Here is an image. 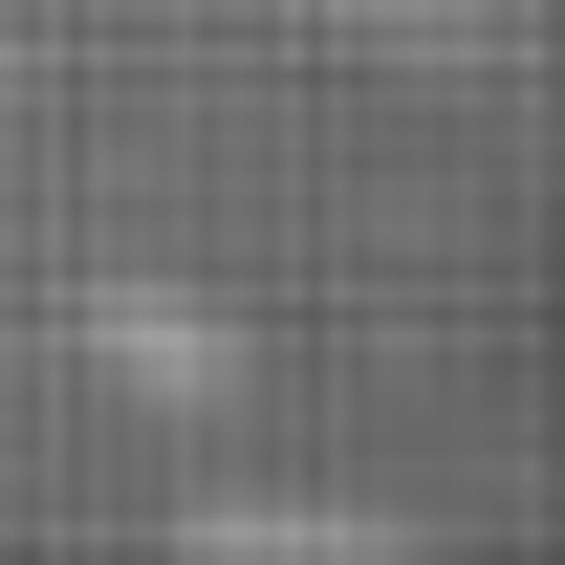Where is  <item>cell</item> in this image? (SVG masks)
Here are the masks:
<instances>
[{
  "label": "cell",
  "instance_id": "cell-1",
  "mask_svg": "<svg viewBox=\"0 0 565 565\" xmlns=\"http://www.w3.org/2000/svg\"><path fill=\"white\" fill-rule=\"evenodd\" d=\"M305 22H349V44H479L500 0H305Z\"/></svg>",
  "mask_w": 565,
  "mask_h": 565
}]
</instances>
